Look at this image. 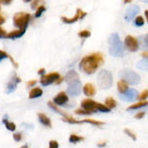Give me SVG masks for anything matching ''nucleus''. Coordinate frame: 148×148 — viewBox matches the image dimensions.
<instances>
[{"mask_svg":"<svg viewBox=\"0 0 148 148\" xmlns=\"http://www.w3.org/2000/svg\"><path fill=\"white\" fill-rule=\"evenodd\" d=\"M105 59L101 53H93L84 57L79 62V69L86 75H92L97 71V69L103 66Z\"/></svg>","mask_w":148,"mask_h":148,"instance_id":"obj_1","label":"nucleus"},{"mask_svg":"<svg viewBox=\"0 0 148 148\" xmlns=\"http://www.w3.org/2000/svg\"><path fill=\"white\" fill-rule=\"evenodd\" d=\"M64 81L67 83V94L72 97L79 96L81 93V82L79 76L75 71H69L65 77Z\"/></svg>","mask_w":148,"mask_h":148,"instance_id":"obj_2","label":"nucleus"},{"mask_svg":"<svg viewBox=\"0 0 148 148\" xmlns=\"http://www.w3.org/2000/svg\"><path fill=\"white\" fill-rule=\"evenodd\" d=\"M109 51L110 55L113 57L120 58L123 57L125 53L124 45L122 43L120 36L118 33H113L109 39Z\"/></svg>","mask_w":148,"mask_h":148,"instance_id":"obj_3","label":"nucleus"},{"mask_svg":"<svg viewBox=\"0 0 148 148\" xmlns=\"http://www.w3.org/2000/svg\"><path fill=\"white\" fill-rule=\"evenodd\" d=\"M31 21V14L26 12H17L13 15V25L17 29H26Z\"/></svg>","mask_w":148,"mask_h":148,"instance_id":"obj_4","label":"nucleus"},{"mask_svg":"<svg viewBox=\"0 0 148 148\" xmlns=\"http://www.w3.org/2000/svg\"><path fill=\"white\" fill-rule=\"evenodd\" d=\"M97 85L101 89L108 90L113 86V75L110 71L103 70L97 75Z\"/></svg>","mask_w":148,"mask_h":148,"instance_id":"obj_5","label":"nucleus"},{"mask_svg":"<svg viewBox=\"0 0 148 148\" xmlns=\"http://www.w3.org/2000/svg\"><path fill=\"white\" fill-rule=\"evenodd\" d=\"M120 77L122 80L126 81L130 85H137L140 83V76L134 71L129 70V69H124L120 72Z\"/></svg>","mask_w":148,"mask_h":148,"instance_id":"obj_6","label":"nucleus"},{"mask_svg":"<svg viewBox=\"0 0 148 148\" xmlns=\"http://www.w3.org/2000/svg\"><path fill=\"white\" fill-rule=\"evenodd\" d=\"M59 78H60V75L58 74V73L54 72V73H51V74L42 76L40 82H41L42 86L47 87V86H49V85H52V84H54V83H56Z\"/></svg>","mask_w":148,"mask_h":148,"instance_id":"obj_7","label":"nucleus"},{"mask_svg":"<svg viewBox=\"0 0 148 148\" xmlns=\"http://www.w3.org/2000/svg\"><path fill=\"white\" fill-rule=\"evenodd\" d=\"M86 15H87L86 12L82 11L80 8H78V9L76 10V14H75L73 17H65V16H62L61 21L66 24H72V23H74V22H76L77 20L83 19Z\"/></svg>","mask_w":148,"mask_h":148,"instance_id":"obj_8","label":"nucleus"},{"mask_svg":"<svg viewBox=\"0 0 148 148\" xmlns=\"http://www.w3.org/2000/svg\"><path fill=\"white\" fill-rule=\"evenodd\" d=\"M125 47L128 51H137L139 49V42L138 39L136 37L132 36V35H128L125 38Z\"/></svg>","mask_w":148,"mask_h":148,"instance_id":"obj_9","label":"nucleus"},{"mask_svg":"<svg viewBox=\"0 0 148 148\" xmlns=\"http://www.w3.org/2000/svg\"><path fill=\"white\" fill-rule=\"evenodd\" d=\"M97 102L93 101V100H91V99H85L81 102V108L86 110V111L90 112L91 114L97 112Z\"/></svg>","mask_w":148,"mask_h":148,"instance_id":"obj_10","label":"nucleus"},{"mask_svg":"<svg viewBox=\"0 0 148 148\" xmlns=\"http://www.w3.org/2000/svg\"><path fill=\"white\" fill-rule=\"evenodd\" d=\"M138 97V92L136 89H128L124 94H121L120 98L124 102H132L137 99Z\"/></svg>","mask_w":148,"mask_h":148,"instance_id":"obj_11","label":"nucleus"},{"mask_svg":"<svg viewBox=\"0 0 148 148\" xmlns=\"http://www.w3.org/2000/svg\"><path fill=\"white\" fill-rule=\"evenodd\" d=\"M20 81H22V80H20L19 77H17L16 75H13V76H12V78L10 79V81L8 82L7 86H6V93H7V94L13 93V92L15 91L17 85L20 83Z\"/></svg>","mask_w":148,"mask_h":148,"instance_id":"obj_12","label":"nucleus"},{"mask_svg":"<svg viewBox=\"0 0 148 148\" xmlns=\"http://www.w3.org/2000/svg\"><path fill=\"white\" fill-rule=\"evenodd\" d=\"M69 101V98H68L67 93L65 92H60L53 100V103L57 106H65L66 104Z\"/></svg>","mask_w":148,"mask_h":148,"instance_id":"obj_13","label":"nucleus"},{"mask_svg":"<svg viewBox=\"0 0 148 148\" xmlns=\"http://www.w3.org/2000/svg\"><path fill=\"white\" fill-rule=\"evenodd\" d=\"M140 11V8L138 5H132L127 9L126 11V15H125V20L127 22H130L135 16L138 14V12Z\"/></svg>","mask_w":148,"mask_h":148,"instance_id":"obj_14","label":"nucleus"},{"mask_svg":"<svg viewBox=\"0 0 148 148\" xmlns=\"http://www.w3.org/2000/svg\"><path fill=\"white\" fill-rule=\"evenodd\" d=\"M83 93L85 94V96L87 97H93V96L97 94V90H95V87L93 86L90 83H87L84 87H83Z\"/></svg>","mask_w":148,"mask_h":148,"instance_id":"obj_15","label":"nucleus"},{"mask_svg":"<svg viewBox=\"0 0 148 148\" xmlns=\"http://www.w3.org/2000/svg\"><path fill=\"white\" fill-rule=\"evenodd\" d=\"M38 119H39V122L41 123L43 126L48 127V128H51L52 127V122L50 120V118L47 115H45L44 113H39L38 114Z\"/></svg>","mask_w":148,"mask_h":148,"instance_id":"obj_16","label":"nucleus"},{"mask_svg":"<svg viewBox=\"0 0 148 148\" xmlns=\"http://www.w3.org/2000/svg\"><path fill=\"white\" fill-rule=\"evenodd\" d=\"M26 30L24 29H16V30H12L9 33H7L6 35V38H10V39H15V38H19L22 35L24 34Z\"/></svg>","mask_w":148,"mask_h":148,"instance_id":"obj_17","label":"nucleus"},{"mask_svg":"<svg viewBox=\"0 0 148 148\" xmlns=\"http://www.w3.org/2000/svg\"><path fill=\"white\" fill-rule=\"evenodd\" d=\"M43 95V90L41 88H38V87H35V88H32V90L28 93V98L30 99H37V98H40Z\"/></svg>","mask_w":148,"mask_h":148,"instance_id":"obj_18","label":"nucleus"},{"mask_svg":"<svg viewBox=\"0 0 148 148\" xmlns=\"http://www.w3.org/2000/svg\"><path fill=\"white\" fill-rule=\"evenodd\" d=\"M117 87H118V92L120 94H124L125 92L127 91V90L129 89V84L126 82V81L124 80H121L120 82H118V85H117Z\"/></svg>","mask_w":148,"mask_h":148,"instance_id":"obj_19","label":"nucleus"},{"mask_svg":"<svg viewBox=\"0 0 148 148\" xmlns=\"http://www.w3.org/2000/svg\"><path fill=\"white\" fill-rule=\"evenodd\" d=\"M148 105V102L145 100V101H140L138 103L134 104V105H131L130 107L127 108V111H130V110H137V109H140V108L143 107H146Z\"/></svg>","mask_w":148,"mask_h":148,"instance_id":"obj_20","label":"nucleus"},{"mask_svg":"<svg viewBox=\"0 0 148 148\" xmlns=\"http://www.w3.org/2000/svg\"><path fill=\"white\" fill-rule=\"evenodd\" d=\"M2 122H3V124L5 125V127H6V129L7 130H9V131H12V132H14V131L16 130V126H15V124H14L13 122H10V121H8L7 120V117H4V119L2 120Z\"/></svg>","mask_w":148,"mask_h":148,"instance_id":"obj_21","label":"nucleus"},{"mask_svg":"<svg viewBox=\"0 0 148 148\" xmlns=\"http://www.w3.org/2000/svg\"><path fill=\"white\" fill-rule=\"evenodd\" d=\"M137 68L139 70H142V71H147L148 72V58L147 59H142L141 60H139L137 62Z\"/></svg>","mask_w":148,"mask_h":148,"instance_id":"obj_22","label":"nucleus"},{"mask_svg":"<svg viewBox=\"0 0 148 148\" xmlns=\"http://www.w3.org/2000/svg\"><path fill=\"white\" fill-rule=\"evenodd\" d=\"M139 45H141V47L144 49H148V34L147 35H142L139 37Z\"/></svg>","mask_w":148,"mask_h":148,"instance_id":"obj_23","label":"nucleus"},{"mask_svg":"<svg viewBox=\"0 0 148 148\" xmlns=\"http://www.w3.org/2000/svg\"><path fill=\"white\" fill-rule=\"evenodd\" d=\"M62 120H63L64 122H66V123H69V124H81V123H82V121L76 120V119L72 118L71 116H69V115L63 116Z\"/></svg>","mask_w":148,"mask_h":148,"instance_id":"obj_24","label":"nucleus"},{"mask_svg":"<svg viewBox=\"0 0 148 148\" xmlns=\"http://www.w3.org/2000/svg\"><path fill=\"white\" fill-rule=\"evenodd\" d=\"M105 105L107 106L109 109L112 110L117 107V102H116V100H114V98H108L105 101Z\"/></svg>","mask_w":148,"mask_h":148,"instance_id":"obj_25","label":"nucleus"},{"mask_svg":"<svg viewBox=\"0 0 148 148\" xmlns=\"http://www.w3.org/2000/svg\"><path fill=\"white\" fill-rule=\"evenodd\" d=\"M82 140H84V138L81 136H78V135H76V134H71L69 136V142L73 143V144L80 142V141H82Z\"/></svg>","mask_w":148,"mask_h":148,"instance_id":"obj_26","label":"nucleus"},{"mask_svg":"<svg viewBox=\"0 0 148 148\" xmlns=\"http://www.w3.org/2000/svg\"><path fill=\"white\" fill-rule=\"evenodd\" d=\"M48 106H49V107L51 108V109L53 110V111H55L56 113L60 114V115H62V116H65L66 115V114L64 113V112L62 111V110H60L59 108H58V106L55 105V104H54L53 102H49V103H48Z\"/></svg>","mask_w":148,"mask_h":148,"instance_id":"obj_27","label":"nucleus"},{"mask_svg":"<svg viewBox=\"0 0 148 148\" xmlns=\"http://www.w3.org/2000/svg\"><path fill=\"white\" fill-rule=\"evenodd\" d=\"M82 123H88V124H91V125H93V126H103V125H105L104 122L92 120V119H85V120L82 121Z\"/></svg>","mask_w":148,"mask_h":148,"instance_id":"obj_28","label":"nucleus"},{"mask_svg":"<svg viewBox=\"0 0 148 148\" xmlns=\"http://www.w3.org/2000/svg\"><path fill=\"white\" fill-rule=\"evenodd\" d=\"M97 112H104V113H109L111 111V109L107 107L106 105L104 104H101V103H97Z\"/></svg>","mask_w":148,"mask_h":148,"instance_id":"obj_29","label":"nucleus"},{"mask_svg":"<svg viewBox=\"0 0 148 148\" xmlns=\"http://www.w3.org/2000/svg\"><path fill=\"white\" fill-rule=\"evenodd\" d=\"M45 10H46V8H45V6H44V5L39 6V7L37 8L36 12H35V17H36V18L41 17L42 14H43L44 12H45Z\"/></svg>","mask_w":148,"mask_h":148,"instance_id":"obj_30","label":"nucleus"},{"mask_svg":"<svg viewBox=\"0 0 148 148\" xmlns=\"http://www.w3.org/2000/svg\"><path fill=\"white\" fill-rule=\"evenodd\" d=\"M144 23H145L144 18H143L142 16H137V17L135 18V21H134L135 26H143Z\"/></svg>","mask_w":148,"mask_h":148,"instance_id":"obj_31","label":"nucleus"},{"mask_svg":"<svg viewBox=\"0 0 148 148\" xmlns=\"http://www.w3.org/2000/svg\"><path fill=\"white\" fill-rule=\"evenodd\" d=\"M90 31L89 30H81L78 32V36L81 37V38H87V37L90 36Z\"/></svg>","mask_w":148,"mask_h":148,"instance_id":"obj_32","label":"nucleus"},{"mask_svg":"<svg viewBox=\"0 0 148 148\" xmlns=\"http://www.w3.org/2000/svg\"><path fill=\"white\" fill-rule=\"evenodd\" d=\"M137 98H138L140 101H145V100L148 98V90H144V91H143Z\"/></svg>","mask_w":148,"mask_h":148,"instance_id":"obj_33","label":"nucleus"},{"mask_svg":"<svg viewBox=\"0 0 148 148\" xmlns=\"http://www.w3.org/2000/svg\"><path fill=\"white\" fill-rule=\"evenodd\" d=\"M75 114H77V115H91L90 112L86 111V110L82 109V108H80V109H77L76 111H75Z\"/></svg>","mask_w":148,"mask_h":148,"instance_id":"obj_34","label":"nucleus"},{"mask_svg":"<svg viewBox=\"0 0 148 148\" xmlns=\"http://www.w3.org/2000/svg\"><path fill=\"white\" fill-rule=\"evenodd\" d=\"M13 140L15 142H20L22 140V132H16L13 134Z\"/></svg>","mask_w":148,"mask_h":148,"instance_id":"obj_35","label":"nucleus"},{"mask_svg":"<svg viewBox=\"0 0 148 148\" xmlns=\"http://www.w3.org/2000/svg\"><path fill=\"white\" fill-rule=\"evenodd\" d=\"M42 3H43V0H33L31 6H32V8H34V9H37L39 6H41Z\"/></svg>","mask_w":148,"mask_h":148,"instance_id":"obj_36","label":"nucleus"},{"mask_svg":"<svg viewBox=\"0 0 148 148\" xmlns=\"http://www.w3.org/2000/svg\"><path fill=\"white\" fill-rule=\"evenodd\" d=\"M125 133H126V134L128 135L129 137H131V138H132L134 141H136L137 137H136V135H135L134 133L132 132V131H130V130H129V129H125Z\"/></svg>","mask_w":148,"mask_h":148,"instance_id":"obj_37","label":"nucleus"},{"mask_svg":"<svg viewBox=\"0 0 148 148\" xmlns=\"http://www.w3.org/2000/svg\"><path fill=\"white\" fill-rule=\"evenodd\" d=\"M48 148H59V143L56 140H51L49 142V147Z\"/></svg>","mask_w":148,"mask_h":148,"instance_id":"obj_38","label":"nucleus"},{"mask_svg":"<svg viewBox=\"0 0 148 148\" xmlns=\"http://www.w3.org/2000/svg\"><path fill=\"white\" fill-rule=\"evenodd\" d=\"M8 53H5L4 51H2V49H0V62H2L3 60H5V59H8Z\"/></svg>","mask_w":148,"mask_h":148,"instance_id":"obj_39","label":"nucleus"},{"mask_svg":"<svg viewBox=\"0 0 148 148\" xmlns=\"http://www.w3.org/2000/svg\"><path fill=\"white\" fill-rule=\"evenodd\" d=\"M6 35H7V32L3 28L0 27V38H6Z\"/></svg>","mask_w":148,"mask_h":148,"instance_id":"obj_40","label":"nucleus"},{"mask_svg":"<svg viewBox=\"0 0 148 148\" xmlns=\"http://www.w3.org/2000/svg\"><path fill=\"white\" fill-rule=\"evenodd\" d=\"M145 114H146V112H139L138 114H136V115H135V118L136 119H141V118H143L145 116Z\"/></svg>","mask_w":148,"mask_h":148,"instance_id":"obj_41","label":"nucleus"},{"mask_svg":"<svg viewBox=\"0 0 148 148\" xmlns=\"http://www.w3.org/2000/svg\"><path fill=\"white\" fill-rule=\"evenodd\" d=\"M8 59H9V60H10V62H11L12 66H14V68H16V69H17V68H18V64H17V62H15V60H14L13 59H12V58H11V57H10V56H8Z\"/></svg>","mask_w":148,"mask_h":148,"instance_id":"obj_42","label":"nucleus"},{"mask_svg":"<svg viewBox=\"0 0 148 148\" xmlns=\"http://www.w3.org/2000/svg\"><path fill=\"white\" fill-rule=\"evenodd\" d=\"M36 84H37V81L33 80V81H30V82H28V84H26V86H28V88H33V87H34Z\"/></svg>","mask_w":148,"mask_h":148,"instance_id":"obj_43","label":"nucleus"},{"mask_svg":"<svg viewBox=\"0 0 148 148\" xmlns=\"http://www.w3.org/2000/svg\"><path fill=\"white\" fill-rule=\"evenodd\" d=\"M12 0H0V3L4 4V5H9V4H11Z\"/></svg>","mask_w":148,"mask_h":148,"instance_id":"obj_44","label":"nucleus"},{"mask_svg":"<svg viewBox=\"0 0 148 148\" xmlns=\"http://www.w3.org/2000/svg\"><path fill=\"white\" fill-rule=\"evenodd\" d=\"M45 72H46V70L45 69H40L39 71H38V74L39 75H42V76H44V75H45Z\"/></svg>","mask_w":148,"mask_h":148,"instance_id":"obj_45","label":"nucleus"},{"mask_svg":"<svg viewBox=\"0 0 148 148\" xmlns=\"http://www.w3.org/2000/svg\"><path fill=\"white\" fill-rule=\"evenodd\" d=\"M4 22H5V18H4V16L0 15V25H1V24H3Z\"/></svg>","mask_w":148,"mask_h":148,"instance_id":"obj_46","label":"nucleus"},{"mask_svg":"<svg viewBox=\"0 0 148 148\" xmlns=\"http://www.w3.org/2000/svg\"><path fill=\"white\" fill-rule=\"evenodd\" d=\"M106 145H107V142H106V141H104V142L99 143V144H97V146H99V147H105Z\"/></svg>","mask_w":148,"mask_h":148,"instance_id":"obj_47","label":"nucleus"},{"mask_svg":"<svg viewBox=\"0 0 148 148\" xmlns=\"http://www.w3.org/2000/svg\"><path fill=\"white\" fill-rule=\"evenodd\" d=\"M141 57H142L143 59H147L148 58V51H144V53L141 55Z\"/></svg>","mask_w":148,"mask_h":148,"instance_id":"obj_48","label":"nucleus"},{"mask_svg":"<svg viewBox=\"0 0 148 148\" xmlns=\"http://www.w3.org/2000/svg\"><path fill=\"white\" fill-rule=\"evenodd\" d=\"M144 14H145V17H146V20H147V23H148V10H145Z\"/></svg>","mask_w":148,"mask_h":148,"instance_id":"obj_49","label":"nucleus"},{"mask_svg":"<svg viewBox=\"0 0 148 148\" xmlns=\"http://www.w3.org/2000/svg\"><path fill=\"white\" fill-rule=\"evenodd\" d=\"M133 0H124V3L125 4H128V3H130V2H132Z\"/></svg>","mask_w":148,"mask_h":148,"instance_id":"obj_50","label":"nucleus"},{"mask_svg":"<svg viewBox=\"0 0 148 148\" xmlns=\"http://www.w3.org/2000/svg\"><path fill=\"white\" fill-rule=\"evenodd\" d=\"M20 148H28V145H24V146H22Z\"/></svg>","mask_w":148,"mask_h":148,"instance_id":"obj_51","label":"nucleus"},{"mask_svg":"<svg viewBox=\"0 0 148 148\" xmlns=\"http://www.w3.org/2000/svg\"><path fill=\"white\" fill-rule=\"evenodd\" d=\"M24 2H31V1H33V0H24Z\"/></svg>","mask_w":148,"mask_h":148,"instance_id":"obj_52","label":"nucleus"},{"mask_svg":"<svg viewBox=\"0 0 148 148\" xmlns=\"http://www.w3.org/2000/svg\"><path fill=\"white\" fill-rule=\"evenodd\" d=\"M0 9H1V7H0Z\"/></svg>","mask_w":148,"mask_h":148,"instance_id":"obj_53","label":"nucleus"}]
</instances>
